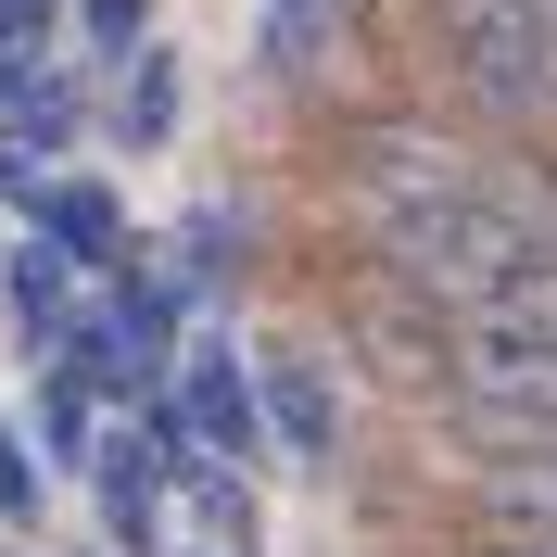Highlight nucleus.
I'll return each mask as SVG.
<instances>
[{
  "instance_id": "5",
  "label": "nucleus",
  "mask_w": 557,
  "mask_h": 557,
  "mask_svg": "<svg viewBox=\"0 0 557 557\" xmlns=\"http://www.w3.org/2000/svg\"><path fill=\"white\" fill-rule=\"evenodd\" d=\"M38 242L64 253L76 278H114V267H139V228H127V203H114L102 177H51V190H38Z\"/></svg>"
},
{
  "instance_id": "8",
  "label": "nucleus",
  "mask_w": 557,
  "mask_h": 557,
  "mask_svg": "<svg viewBox=\"0 0 557 557\" xmlns=\"http://www.w3.org/2000/svg\"><path fill=\"white\" fill-rule=\"evenodd\" d=\"M102 139H127V152H152V139H177V51L152 38L127 76H114V102H102Z\"/></svg>"
},
{
  "instance_id": "7",
  "label": "nucleus",
  "mask_w": 557,
  "mask_h": 557,
  "mask_svg": "<svg viewBox=\"0 0 557 557\" xmlns=\"http://www.w3.org/2000/svg\"><path fill=\"white\" fill-rule=\"evenodd\" d=\"M177 507L203 520V557H253V545H267V494H253V469L190 456V469H177Z\"/></svg>"
},
{
  "instance_id": "9",
  "label": "nucleus",
  "mask_w": 557,
  "mask_h": 557,
  "mask_svg": "<svg viewBox=\"0 0 557 557\" xmlns=\"http://www.w3.org/2000/svg\"><path fill=\"white\" fill-rule=\"evenodd\" d=\"M38 507H51V469H38V444L0 418V532L26 545V532H38Z\"/></svg>"
},
{
  "instance_id": "1",
  "label": "nucleus",
  "mask_w": 557,
  "mask_h": 557,
  "mask_svg": "<svg viewBox=\"0 0 557 557\" xmlns=\"http://www.w3.org/2000/svg\"><path fill=\"white\" fill-rule=\"evenodd\" d=\"M165 406L190 418V456H215V469H267V381H253L242 330H190Z\"/></svg>"
},
{
  "instance_id": "10",
  "label": "nucleus",
  "mask_w": 557,
  "mask_h": 557,
  "mask_svg": "<svg viewBox=\"0 0 557 557\" xmlns=\"http://www.w3.org/2000/svg\"><path fill=\"white\" fill-rule=\"evenodd\" d=\"M76 26H89V51L127 76L139 51H152V0H76Z\"/></svg>"
},
{
  "instance_id": "3",
  "label": "nucleus",
  "mask_w": 557,
  "mask_h": 557,
  "mask_svg": "<svg viewBox=\"0 0 557 557\" xmlns=\"http://www.w3.org/2000/svg\"><path fill=\"white\" fill-rule=\"evenodd\" d=\"M76 127H89V76L51 64V51H0V152L51 165Z\"/></svg>"
},
{
  "instance_id": "2",
  "label": "nucleus",
  "mask_w": 557,
  "mask_h": 557,
  "mask_svg": "<svg viewBox=\"0 0 557 557\" xmlns=\"http://www.w3.org/2000/svg\"><path fill=\"white\" fill-rule=\"evenodd\" d=\"M89 292H102V278H76L51 242H13V253H0V317H13V355H26V368H64V355L89 343Z\"/></svg>"
},
{
  "instance_id": "11",
  "label": "nucleus",
  "mask_w": 557,
  "mask_h": 557,
  "mask_svg": "<svg viewBox=\"0 0 557 557\" xmlns=\"http://www.w3.org/2000/svg\"><path fill=\"white\" fill-rule=\"evenodd\" d=\"M13 557H38V545H13Z\"/></svg>"
},
{
  "instance_id": "4",
  "label": "nucleus",
  "mask_w": 557,
  "mask_h": 557,
  "mask_svg": "<svg viewBox=\"0 0 557 557\" xmlns=\"http://www.w3.org/2000/svg\"><path fill=\"white\" fill-rule=\"evenodd\" d=\"M253 381H267V444L343 456V381H330V355H317V343H267V355H253Z\"/></svg>"
},
{
  "instance_id": "6",
  "label": "nucleus",
  "mask_w": 557,
  "mask_h": 557,
  "mask_svg": "<svg viewBox=\"0 0 557 557\" xmlns=\"http://www.w3.org/2000/svg\"><path fill=\"white\" fill-rule=\"evenodd\" d=\"M102 393L76 381V368H38V406H26V444H38V469H76L89 482V456H102Z\"/></svg>"
}]
</instances>
